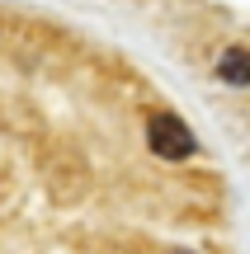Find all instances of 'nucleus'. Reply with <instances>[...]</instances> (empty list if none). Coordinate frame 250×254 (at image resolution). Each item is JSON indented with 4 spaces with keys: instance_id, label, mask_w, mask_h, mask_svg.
<instances>
[{
    "instance_id": "obj_1",
    "label": "nucleus",
    "mask_w": 250,
    "mask_h": 254,
    "mask_svg": "<svg viewBox=\"0 0 250 254\" xmlns=\"http://www.w3.org/2000/svg\"><path fill=\"white\" fill-rule=\"evenodd\" d=\"M147 141H151V151H156L161 160H189L194 146H198L194 132H189L175 113H156V118L147 123Z\"/></svg>"
},
{
    "instance_id": "obj_2",
    "label": "nucleus",
    "mask_w": 250,
    "mask_h": 254,
    "mask_svg": "<svg viewBox=\"0 0 250 254\" xmlns=\"http://www.w3.org/2000/svg\"><path fill=\"white\" fill-rule=\"evenodd\" d=\"M217 75H222L227 85H250V52H246V47H232V52H222V62H217Z\"/></svg>"
}]
</instances>
